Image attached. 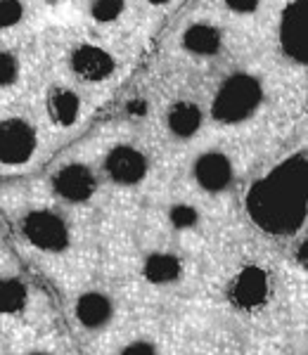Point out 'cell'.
Wrapping results in <instances>:
<instances>
[{
	"instance_id": "1",
	"label": "cell",
	"mask_w": 308,
	"mask_h": 355,
	"mask_svg": "<svg viewBox=\"0 0 308 355\" xmlns=\"http://www.w3.org/2000/svg\"><path fill=\"white\" fill-rule=\"evenodd\" d=\"M256 225L268 232H294L306 216V162L292 157L259 180L247 197Z\"/></svg>"
},
{
	"instance_id": "2",
	"label": "cell",
	"mask_w": 308,
	"mask_h": 355,
	"mask_svg": "<svg viewBox=\"0 0 308 355\" xmlns=\"http://www.w3.org/2000/svg\"><path fill=\"white\" fill-rule=\"evenodd\" d=\"M261 83L249 73H235L221 85L214 100V116L221 123H239L249 119L261 105Z\"/></svg>"
},
{
	"instance_id": "3",
	"label": "cell",
	"mask_w": 308,
	"mask_h": 355,
	"mask_svg": "<svg viewBox=\"0 0 308 355\" xmlns=\"http://www.w3.org/2000/svg\"><path fill=\"white\" fill-rule=\"evenodd\" d=\"M22 230H24V237L36 249L50 251V254L67 249V244H69L67 223L48 209H36L31 214H26L24 223H22Z\"/></svg>"
},
{
	"instance_id": "4",
	"label": "cell",
	"mask_w": 308,
	"mask_h": 355,
	"mask_svg": "<svg viewBox=\"0 0 308 355\" xmlns=\"http://www.w3.org/2000/svg\"><path fill=\"white\" fill-rule=\"evenodd\" d=\"M36 152V130L22 119L0 121V164H26Z\"/></svg>"
},
{
	"instance_id": "5",
	"label": "cell",
	"mask_w": 308,
	"mask_h": 355,
	"mask_svg": "<svg viewBox=\"0 0 308 355\" xmlns=\"http://www.w3.org/2000/svg\"><path fill=\"white\" fill-rule=\"evenodd\" d=\"M280 41L294 62H308V0H294L282 17Z\"/></svg>"
},
{
	"instance_id": "6",
	"label": "cell",
	"mask_w": 308,
	"mask_h": 355,
	"mask_svg": "<svg viewBox=\"0 0 308 355\" xmlns=\"http://www.w3.org/2000/svg\"><path fill=\"white\" fill-rule=\"evenodd\" d=\"M105 171L119 185H135V182H140L147 175V159L135 147L119 145L107 154Z\"/></svg>"
},
{
	"instance_id": "7",
	"label": "cell",
	"mask_w": 308,
	"mask_h": 355,
	"mask_svg": "<svg viewBox=\"0 0 308 355\" xmlns=\"http://www.w3.org/2000/svg\"><path fill=\"white\" fill-rule=\"evenodd\" d=\"M53 187L65 202H88V199L95 194L98 182H95V175L88 166L69 164V166H65V168L57 171Z\"/></svg>"
},
{
	"instance_id": "8",
	"label": "cell",
	"mask_w": 308,
	"mask_h": 355,
	"mask_svg": "<svg viewBox=\"0 0 308 355\" xmlns=\"http://www.w3.org/2000/svg\"><path fill=\"white\" fill-rule=\"evenodd\" d=\"M195 178L199 187L207 192H221L232 182V164L225 154L221 152H207L197 159L195 164Z\"/></svg>"
},
{
	"instance_id": "9",
	"label": "cell",
	"mask_w": 308,
	"mask_h": 355,
	"mask_svg": "<svg viewBox=\"0 0 308 355\" xmlns=\"http://www.w3.org/2000/svg\"><path fill=\"white\" fill-rule=\"evenodd\" d=\"M268 296V275L256 266L244 268L232 284V299L239 308H256Z\"/></svg>"
},
{
	"instance_id": "10",
	"label": "cell",
	"mask_w": 308,
	"mask_h": 355,
	"mask_svg": "<svg viewBox=\"0 0 308 355\" xmlns=\"http://www.w3.org/2000/svg\"><path fill=\"white\" fill-rule=\"evenodd\" d=\"M71 67L83 81H105L114 71V60L102 48L83 45L71 57Z\"/></svg>"
},
{
	"instance_id": "11",
	"label": "cell",
	"mask_w": 308,
	"mask_h": 355,
	"mask_svg": "<svg viewBox=\"0 0 308 355\" xmlns=\"http://www.w3.org/2000/svg\"><path fill=\"white\" fill-rule=\"evenodd\" d=\"M114 315L112 299L102 291H85L76 301V318L85 329H102Z\"/></svg>"
},
{
	"instance_id": "12",
	"label": "cell",
	"mask_w": 308,
	"mask_h": 355,
	"mask_svg": "<svg viewBox=\"0 0 308 355\" xmlns=\"http://www.w3.org/2000/svg\"><path fill=\"white\" fill-rule=\"evenodd\" d=\"M48 112L53 116V121L62 128L74 125L81 116V100L74 90L67 88H57L53 95L48 97Z\"/></svg>"
},
{
	"instance_id": "13",
	"label": "cell",
	"mask_w": 308,
	"mask_h": 355,
	"mask_svg": "<svg viewBox=\"0 0 308 355\" xmlns=\"http://www.w3.org/2000/svg\"><path fill=\"white\" fill-rule=\"evenodd\" d=\"M142 272L152 284H173L180 277L182 266L173 254H152L142 266Z\"/></svg>"
},
{
	"instance_id": "14",
	"label": "cell",
	"mask_w": 308,
	"mask_h": 355,
	"mask_svg": "<svg viewBox=\"0 0 308 355\" xmlns=\"http://www.w3.org/2000/svg\"><path fill=\"white\" fill-rule=\"evenodd\" d=\"M202 125V112L192 102H178L173 110L169 112V128L173 135L178 137H190L195 135Z\"/></svg>"
},
{
	"instance_id": "15",
	"label": "cell",
	"mask_w": 308,
	"mask_h": 355,
	"mask_svg": "<svg viewBox=\"0 0 308 355\" xmlns=\"http://www.w3.org/2000/svg\"><path fill=\"white\" fill-rule=\"evenodd\" d=\"M182 43L195 55H214L221 48V31L211 24H195L185 31Z\"/></svg>"
},
{
	"instance_id": "16",
	"label": "cell",
	"mask_w": 308,
	"mask_h": 355,
	"mask_svg": "<svg viewBox=\"0 0 308 355\" xmlns=\"http://www.w3.org/2000/svg\"><path fill=\"white\" fill-rule=\"evenodd\" d=\"M26 287L17 277H0V313L17 315L26 306Z\"/></svg>"
},
{
	"instance_id": "17",
	"label": "cell",
	"mask_w": 308,
	"mask_h": 355,
	"mask_svg": "<svg viewBox=\"0 0 308 355\" xmlns=\"http://www.w3.org/2000/svg\"><path fill=\"white\" fill-rule=\"evenodd\" d=\"M169 223L176 230H192L199 223V211L190 204H173L169 209Z\"/></svg>"
},
{
	"instance_id": "18",
	"label": "cell",
	"mask_w": 308,
	"mask_h": 355,
	"mask_svg": "<svg viewBox=\"0 0 308 355\" xmlns=\"http://www.w3.org/2000/svg\"><path fill=\"white\" fill-rule=\"evenodd\" d=\"M90 12L98 21H114L123 12V0H93Z\"/></svg>"
},
{
	"instance_id": "19",
	"label": "cell",
	"mask_w": 308,
	"mask_h": 355,
	"mask_svg": "<svg viewBox=\"0 0 308 355\" xmlns=\"http://www.w3.org/2000/svg\"><path fill=\"white\" fill-rule=\"evenodd\" d=\"M22 15H24V8L19 0H0V28L15 26Z\"/></svg>"
},
{
	"instance_id": "20",
	"label": "cell",
	"mask_w": 308,
	"mask_h": 355,
	"mask_svg": "<svg viewBox=\"0 0 308 355\" xmlns=\"http://www.w3.org/2000/svg\"><path fill=\"white\" fill-rule=\"evenodd\" d=\"M15 78H17V60L12 55L0 50V88L15 83Z\"/></svg>"
},
{
	"instance_id": "21",
	"label": "cell",
	"mask_w": 308,
	"mask_h": 355,
	"mask_svg": "<svg viewBox=\"0 0 308 355\" xmlns=\"http://www.w3.org/2000/svg\"><path fill=\"white\" fill-rule=\"evenodd\" d=\"M121 355H159L157 348L152 346L150 341H130L126 348L121 351Z\"/></svg>"
},
{
	"instance_id": "22",
	"label": "cell",
	"mask_w": 308,
	"mask_h": 355,
	"mask_svg": "<svg viewBox=\"0 0 308 355\" xmlns=\"http://www.w3.org/2000/svg\"><path fill=\"white\" fill-rule=\"evenodd\" d=\"M225 3H228V8L237 15H249L259 8V0H225Z\"/></svg>"
},
{
	"instance_id": "23",
	"label": "cell",
	"mask_w": 308,
	"mask_h": 355,
	"mask_svg": "<svg viewBox=\"0 0 308 355\" xmlns=\"http://www.w3.org/2000/svg\"><path fill=\"white\" fill-rule=\"evenodd\" d=\"M128 114H130V116H145V114H147V102L145 100L128 102Z\"/></svg>"
},
{
	"instance_id": "24",
	"label": "cell",
	"mask_w": 308,
	"mask_h": 355,
	"mask_svg": "<svg viewBox=\"0 0 308 355\" xmlns=\"http://www.w3.org/2000/svg\"><path fill=\"white\" fill-rule=\"evenodd\" d=\"M150 3H154V5H162V3H166V0H150Z\"/></svg>"
},
{
	"instance_id": "25",
	"label": "cell",
	"mask_w": 308,
	"mask_h": 355,
	"mask_svg": "<svg viewBox=\"0 0 308 355\" xmlns=\"http://www.w3.org/2000/svg\"><path fill=\"white\" fill-rule=\"evenodd\" d=\"M28 355H48V353H28Z\"/></svg>"
}]
</instances>
